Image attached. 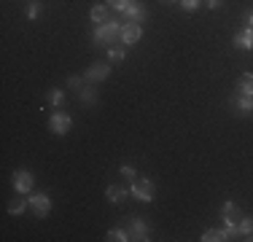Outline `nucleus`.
Returning a JSON list of instances; mask_svg holds the SVG:
<instances>
[{
  "label": "nucleus",
  "mask_w": 253,
  "mask_h": 242,
  "mask_svg": "<svg viewBox=\"0 0 253 242\" xmlns=\"http://www.w3.org/2000/svg\"><path fill=\"white\" fill-rule=\"evenodd\" d=\"M116 38H122V24L119 22H102L94 30V40L97 43H113Z\"/></svg>",
  "instance_id": "nucleus-1"
},
{
  "label": "nucleus",
  "mask_w": 253,
  "mask_h": 242,
  "mask_svg": "<svg viewBox=\"0 0 253 242\" xmlns=\"http://www.w3.org/2000/svg\"><path fill=\"white\" fill-rule=\"evenodd\" d=\"M132 194H135L140 202H151V199H154V183H151V180H135Z\"/></svg>",
  "instance_id": "nucleus-2"
},
{
  "label": "nucleus",
  "mask_w": 253,
  "mask_h": 242,
  "mask_svg": "<svg viewBox=\"0 0 253 242\" xmlns=\"http://www.w3.org/2000/svg\"><path fill=\"white\" fill-rule=\"evenodd\" d=\"M30 207L35 210V215H49V210H51V202H49V197L46 194H33L30 197Z\"/></svg>",
  "instance_id": "nucleus-3"
},
{
  "label": "nucleus",
  "mask_w": 253,
  "mask_h": 242,
  "mask_svg": "<svg viewBox=\"0 0 253 242\" xmlns=\"http://www.w3.org/2000/svg\"><path fill=\"white\" fill-rule=\"evenodd\" d=\"M140 35H143L140 24H137V22H126L122 27V43H137Z\"/></svg>",
  "instance_id": "nucleus-4"
},
{
  "label": "nucleus",
  "mask_w": 253,
  "mask_h": 242,
  "mask_svg": "<svg viewBox=\"0 0 253 242\" xmlns=\"http://www.w3.org/2000/svg\"><path fill=\"white\" fill-rule=\"evenodd\" d=\"M14 189L19 194H30V189H33V175H30L27 169H19V172L14 175Z\"/></svg>",
  "instance_id": "nucleus-5"
},
{
  "label": "nucleus",
  "mask_w": 253,
  "mask_h": 242,
  "mask_svg": "<svg viewBox=\"0 0 253 242\" xmlns=\"http://www.w3.org/2000/svg\"><path fill=\"white\" fill-rule=\"evenodd\" d=\"M49 126H51V132H57V135H65V132L70 129V116L68 113H54Z\"/></svg>",
  "instance_id": "nucleus-6"
},
{
  "label": "nucleus",
  "mask_w": 253,
  "mask_h": 242,
  "mask_svg": "<svg viewBox=\"0 0 253 242\" xmlns=\"http://www.w3.org/2000/svg\"><path fill=\"white\" fill-rule=\"evenodd\" d=\"M124 16L129 22H143V19H146V8H143L140 3H135V0H129L126 8H124Z\"/></svg>",
  "instance_id": "nucleus-7"
},
{
  "label": "nucleus",
  "mask_w": 253,
  "mask_h": 242,
  "mask_svg": "<svg viewBox=\"0 0 253 242\" xmlns=\"http://www.w3.org/2000/svg\"><path fill=\"white\" fill-rule=\"evenodd\" d=\"M111 76V65H102V62H94L92 68L86 70V78L89 81H102V78Z\"/></svg>",
  "instance_id": "nucleus-8"
},
{
  "label": "nucleus",
  "mask_w": 253,
  "mask_h": 242,
  "mask_svg": "<svg viewBox=\"0 0 253 242\" xmlns=\"http://www.w3.org/2000/svg\"><path fill=\"white\" fill-rule=\"evenodd\" d=\"M234 46L243 48V51H248V48H253V30H243V33L234 35Z\"/></svg>",
  "instance_id": "nucleus-9"
},
{
  "label": "nucleus",
  "mask_w": 253,
  "mask_h": 242,
  "mask_svg": "<svg viewBox=\"0 0 253 242\" xmlns=\"http://www.w3.org/2000/svg\"><path fill=\"white\" fill-rule=\"evenodd\" d=\"M234 105H237L243 113H251L253 111V94H237L234 97Z\"/></svg>",
  "instance_id": "nucleus-10"
},
{
  "label": "nucleus",
  "mask_w": 253,
  "mask_h": 242,
  "mask_svg": "<svg viewBox=\"0 0 253 242\" xmlns=\"http://www.w3.org/2000/svg\"><path fill=\"white\" fill-rule=\"evenodd\" d=\"M237 86H240V94H253V73H243Z\"/></svg>",
  "instance_id": "nucleus-11"
},
{
  "label": "nucleus",
  "mask_w": 253,
  "mask_h": 242,
  "mask_svg": "<svg viewBox=\"0 0 253 242\" xmlns=\"http://www.w3.org/2000/svg\"><path fill=\"white\" fill-rule=\"evenodd\" d=\"M146 234H148L146 223H143V221H137V218H135V221H132V232H129V237H132V240H148Z\"/></svg>",
  "instance_id": "nucleus-12"
},
{
  "label": "nucleus",
  "mask_w": 253,
  "mask_h": 242,
  "mask_svg": "<svg viewBox=\"0 0 253 242\" xmlns=\"http://www.w3.org/2000/svg\"><path fill=\"white\" fill-rule=\"evenodd\" d=\"M224 218H226V221H232V223L243 221V218H240V207H237V204H232V202L224 204Z\"/></svg>",
  "instance_id": "nucleus-13"
},
{
  "label": "nucleus",
  "mask_w": 253,
  "mask_h": 242,
  "mask_svg": "<svg viewBox=\"0 0 253 242\" xmlns=\"http://www.w3.org/2000/svg\"><path fill=\"white\" fill-rule=\"evenodd\" d=\"M124 197H126V189H122V186H111V189H108V199H111L113 204L124 202Z\"/></svg>",
  "instance_id": "nucleus-14"
},
{
  "label": "nucleus",
  "mask_w": 253,
  "mask_h": 242,
  "mask_svg": "<svg viewBox=\"0 0 253 242\" xmlns=\"http://www.w3.org/2000/svg\"><path fill=\"white\" fill-rule=\"evenodd\" d=\"M202 240L205 242H221V240H226V232H221V229H208V232L202 234Z\"/></svg>",
  "instance_id": "nucleus-15"
},
{
  "label": "nucleus",
  "mask_w": 253,
  "mask_h": 242,
  "mask_svg": "<svg viewBox=\"0 0 253 242\" xmlns=\"http://www.w3.org/2000/svg\"><path fill=\"white\" fill-rule=\"evenodd\" d=\"M240 234H245V240H253V218H243L240 221Z\"/></svg>",
  "instance_id": "nucleus-16"
},
{
  "label": "nucleus",
  "mask_w": 253,
  "mask_h": 242,
  "mask_svg": "<svg viewBox=\"0 0 253 242\" xmlns=\"http://www.w3.org/2000/svg\"><path fill=\"white\" fill-rule=\"evenodd\" d=\"M22 210H25V199H22V197L11 199V204H8V213H11V215H19Z\"/></svg>",
  "instance_id": "nucleus-17"
},
{
  "label": "nucleus",
  "mask_w": 253,
  "mask_h": 242,
  "mask_svg": "<svg viewBox=\"0 0 253 242\" xmlns=\"http://www.w3.org/2000/svg\"><path fill=\"white\" fill-rule=\"evenodd\" d=\"M92 19L97 22V24H102V22H108V11L102 8V5H94V8H92Z\"/></svg>",
  "instance_id": "nucleus-18"
},
{
  "label": "nucleus",
  "mask_w": 253,
  "mask_h": 242,
  "mask_svg": "<svg viewBox=\"0 0 253 242\" xmlns=\"http://www.w3.org/2000/svg\"><path fill=\"white\" fill-rule=\"evenodd\" d=\"M108 240L124 242V240H129V232H124V229H113V232H108Z\"/></svg>",
  "instance_id": "nucleus-19"
},
{
  "label": "nucleus",
  "mask_w": 253,
  "mask_h": 242,
  "mask_svg": "<svg viewBox=\"0 0 253 242\" xmlns=\"http://www.w3.org/2000/svg\"><path fill=\"white\" fill-rule=\"evenodd\" d=\"M108 57H111V62H122V59H124V48L122 46H113L111 51H108Z\"/></svg>",
  "instance_id": "nucleus-20"
},
{
  "label": "nucleus",
  "mask_w": 253,
  "mask_h": 242,
  "mask_svg": "<svg viewBox=\"0 0 253 242\" xmlns=\"http://www.w3.org/2000/svg\"><path fill=\"white\" fill-rule=\"evenodd\" d=\"M180 5H183L186 11H194L197 5H200V0H180Z\"/></svg>",
  "instance_id": "nucleus-21"
},
{
  "label": "nucleus",
  "mask_w": 253,
  "mask_h": 242,
  "mask_svg": "<svg viewBox=\"0 0 253 242\" xmlns=\"http://www.w3.org/2000/svg\"><path fill=\"white\" fill-rule=\"evenodd\" d=\"M49 100L54 102V105H62V100H65V94H62V92H51V94H49Z\"/></svg>",
  "instance_id": "nucleus-22"
},
{
  "label": "nucleus",
  "mask_w": 253,
  "mask_h": 242,
  "mask_svg": "<svg viewBox=\"0 0 253 242\" xmlns=\"http://www.w3.org/2000/svg\"><path fill=\"white\" fill-rule=\"evenodd\" d=\"M122 175H124L126 180H135V169H132V167H126V164L122 167Z\"/></svg>",
  "instance_id": "nucleus-23"
},
{
  "label": "nucleus",
  "mask_w": 253,
  "mask_h": 242,
  "mask_svg": "<svg viewBox=\"0 0 253 242\" xmlns=\"http://www.w3.org/2000/svg\"><path fill=\"white\" fill-rule=\"evenodd\" d=\"M126 3H129V0H111V5H113L116 11H124V8H126Z\"/></svg>",
  "instance_id": "nucleus-24"
},
{
  "label": "nucleus",
  "mask_w": 253,
  "mask_h": 242,
  "mask_svg": "<svg viewBox=\"0 0 253 242\" xmlns=\"http://www.w3.org/2000/svg\"><path fill=\"white\" fill-rule=\"evenodd\" d=\"M41 14V5H30L27 8V16H38Z\"/></svg>",
  "instance_id": "nucleus-25"
},
{
  "label": "nucleus",
  "mask_w": 253,
  "mask_h": 242,
  "mask_svg": "<svg viewBox=\"0 0 253 242\" xmlns=\"http://www.w3.org/2000/svg\"><path fill=\"white\" fill-rule=\"evenodd\" d=\"M81 97H84L86 102H92V100H94V92H92V89H86V92H81Z\"/></svg>",
  "instance_id": "nucleus-26"
},
{
  "label": "nucleus",
  "mask_w": 253,
  "mask_h": 242,
  "mask_svg": "<svg viewBox=\"0 0 253 242\" xmlns=\"http://www.w3.org/2000/svg\"><path fill=\"white\" fill-rule=\"evenodd\" d=\"M78 83H81V78H78V76H70V86H73V89H81Z\"/></svg>",
  "instance_id": "nucleus-27"
},
{
  "label": "nucleus",
  "mask_w": 253,
  "mask_h": 242,
  "mask_svg": "<svg viewBox=\"0 0 253 242\" xmlns=\"http://www.w3.org/2000/svg\"><path fill=\"white\" fill-rule=\"evenodd\" d=\"M205 3H208L210 8H218V5H221V0H205Z\"/></svg>",
  "instance_id": "nucleus-28"
},
{
  "label": "nucleus",
  "mask_w": 253,
  "mask_h": 242,
  "mask_svg": "<svg viewBox=\"0 0 253 242\" xmlns=\"http://www.w3.org/2000/svg\"><path fill=\"white\" fill-rule=\"evenodd\" d=\"M245 22H248L251 27H253V11H248V14H245Z\"/></svg>",
  "instance_id": "nucleus-29"
},
{
  "label": "nucleus",
  "mask_w": 253,
  "mask_h": 242,
  "mask_svg": "<svg viewBox=\"0 0 253 242\" xmlns=\"http://www.w3.org/2000/svg\"><path fill=\"white\" fill-rule=\"evenodd\" d=\"M162 3H175V0H162Z\"/></svg>",
  "instance_id": "nucleus-30"
}]
</instances>
